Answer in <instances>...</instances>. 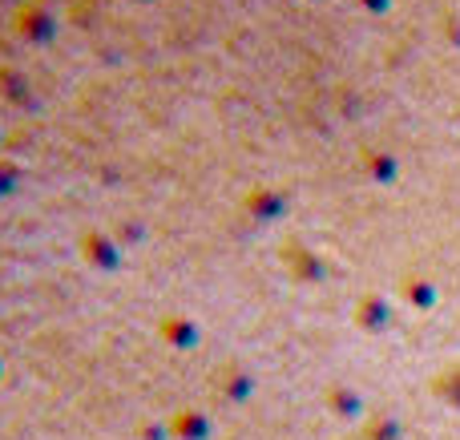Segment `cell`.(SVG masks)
<instances>
[{"instance_id":"cell-6","label":"cell","mask_w":460,"mask_h":440,"mask_svg":"<svg viewBox=\"0 0 460 440\" xmlns=\"http://www.w3.org/2000/svg\"><path fill=\"white\" fill-rule=\"evenodd\" d=\"M0 4H13V8H21V4H24V0H0Z\"/></svg>"},{"instance_id":"cell-7","label":"cell","mask_w":460,"mask_h":440,"mask_svg":"<svg viewBox=\"0 0 460 440\" xmlns=\"http://www.w3.org/2000/svg\"><path fill=\"white\" fill-rule=\"evenodd\" d=\"M129 4H154V0H129Z\"/></svg>"},{"instance_id":"cell-5","label":"cell","mask_w":460,"mask_h":440,"mask_svg":"<svg viewBox=\"0 0 460 440\" xmlns=\"http://www.w3.org/2000/svg\"><path fill=\"white\" fill-rule=\"evenodd\" d=\"M21 182H24L21 166H16L13 158H0V198H8V194H16V190H21Z\"/></svg>"},{"instance_id":"cell-4","label":"cell","mask_w":460,"mask_h":440,"mask_svg":"<svg viewBox=\"0 0 460 440\" xmlns=\"http://www.w3.org/2000/svg\"><path fill=\"white\" fill-rule=\"evenodd\" d=\"M0 101L8 105H24V110H37V93H32L29 77L13 65H0Z\"/></svg>"},{"instance_id":"cell-2","label":"cell","mask_w":460,"mask_h":440,"mask_svg":"<svg viewBox=\"0 0 460 440\" xmlns=\"http://www.w3.org/2000/svg\"><path fill=\"white\" fill-rule=\"evenodd\" d=\"M287 207H291V194L279 190V186H251V190L243 194L246 218H251V223H259V226L279 223V218L287 215Z\"/></svg>"},{"instance_id":"cell-3","label":"cell","mask_w":460,"mask_h":440,"mask_svg":"<svg viewBox=\"0 0 460 440\" xmlns=\"http://www.w3.org/2000/svg\"><path fill=\"white\" fill-rule=\"evenodd\" d=\"M81 259H85L89 267H97V271H113L118 267V259H121V247H118V239H113L110 231H81Z\"/></svg>"},{"instance_id":"cell-1","label":"cell","mask_w":460,"mask_h":440,"mask_svg":"<svg viewBox=\"0 0 460 440\" xmlns=\"http://www.w3.org/2000/svg\"><path fill=\"white\" fill-rule=\"evenodd\" d=\"M57 8L53 0H24L21 8H13V32L29 45H49L57 37Z\"/></svg>"},{"instance_id":"cell-8","label":"cell","mask_w":460,"mask_h":440,"mask_svg":"<svg viewBox=\"0 0 460 440\" xmlns=\"http://www.w3.org/2000/svg\"><path fill=\"white\" fill-rule=\"evenodd\" d=\"M0 142H4V129H0Z\"/></svg>"}]
</instances>
